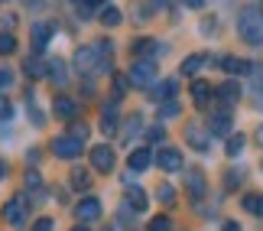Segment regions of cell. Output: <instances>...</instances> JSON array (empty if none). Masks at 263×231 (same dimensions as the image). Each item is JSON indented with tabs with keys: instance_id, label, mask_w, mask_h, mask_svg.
Here are the masks:
<instances>
[{
	"instance_id": "obj_23",
	"label": "cell",
	"mask_w": 263,
	"mask_h": 231,
	"mask_svg": "<svg viewBox=\"0 0 263 231\" xmlns=\"http://www.w3.org/2000/svg\"><path fill=\"white\" fill-rule=\"evenodd\" d=\"M153 98H156V101H173V98H176V78L159 82V85L153 88Z\"/></svg>"
},
{
	"instance_id": "obj_16",
	"label": "cell",
	"mask_w": 263,
	"mask_h": 231,
	"mask_svg": "<svg viewBox=\"0 0 263 231\" xmlns=\"http://www.w3.org/2000/svg\"><path fill=\"white\" fill-rule=\"evenodd\" d=\"M146 205H149V199H146V192L143 189H127V208L130 212H146Z\"/></svg>"
},
{
	"instance_id": "obj_31",
	"label": "cell",
	"mask_w": 263,
	"mask_h": 231,
	"mask_svg": "<svg viewBox=\"0 0 263 231\" xmlns=\"http://www.w3.org/2000/svg\"><path fill=\"white\" fill-rule=\"evenodd\" d=\"M16 49V39H13V33H0V56H10Z\"/></svg>"
},
{
	"instance_id": "obj_44",
	"label": "cell",
	"mask_w": 263,
	"mask_h": 231,
	"mask_svg": "<svg viewBox=\"0 0 263 231\" xmlns=\"http://www.w3.org/2000/svg\"><path fill=\"white\" fill-rule=\"evenodd\" d=\"M7 176V163H4V159H0V179H4Z\"/></svg>"
},
{
	"instance_id": "obj_15",
	"label": "cell",
	"mask_w": 263,
	"mask_h": 231,
	"mask_svg": "<svg viewBox=\"0 0 263 231\" xmlns=\"http://www.w3.org/2000/svg\"><path fill=\"white\" fill-rule=\"evenodd\" d=\"M185 189H189V196L195 199V202H198V199H205V176H201L198 169H192L189 179H185Z\"/></svg>"
},
{
	"instance_id": "obj_20",
	"label": "cell",
	"mask_w": 263,
	"mask_h": 231,
	"mask_svg": "<svg viewBox=\"0 0 263 231\" xmlns=\"http://www.w3.org/2000/svg\"><path fill=\"white\" fill-rule=\"evenodd\" d=\"M101 130H104V134H114L117 130V104L101 108Z\"/></svg>"
},
{
	"instance_id": "obj_4",
	"label": "cell",
	"mask_w": 263,
	"mask_h": 231,
	"mask_svg": "<svg viewBox=\"0 0 263 231\" xmlns=\"http://www.w3.org/2000/svg\"><path fill=\"white\" fill-rule=\"evenodd\" d=\"M153 75H156V65H153V59H137L127 78H130V85H140V88H143V85H149V82H153Z\"/></svg>"
},
{
	"instance_id": "obj_45",
	"label": "cell",
	"mask_w": 263,
	"mask_h": 231,
	"mask_svg": "<svg viewBox=\"0 0 263 231\" xmlns=\"http://www.w3.org/2000/svg\"><path fill=\"white\" fill-rule=\"evenodd\" d=\"M72 231H88V228H85V225H75V228H72Z\"/></svg>"
},
{
	"instance_id": "obj_8",
	"label": "cell",
	"mask_w": 263,
	"mask_h": 231,
	"mask_svg": "<svg viewBox=\"0 0 263 231\" xmlns=\"http://www.w3.org/2000/svg\"><path fill=\"white\" fill-rule=\"evenodd\" d=\"M75 68H78V72H88V68L98 72V49L95 46H82V49H78V52H75Z\"/></svg>"
},
{
	"instance_id": "obj_38",
	"label": "cell",
	"mask_w": 263,
	"mask_h": 231,
	"mask_svg": "<svg viewBox=\"0 0 263 231\" xmlns=\"http://www.w3.org/2000/svg\"><path fill=\"white\" fill-rule=\"evenodd\" d=\"M72 137H78V140L85 144V140H88V127H85V124H72Z\"/></svg>"
},
{
	"instance_id": "obj_28",
	"label": "cell",
	"mask_w": 263,
	"mask_h": 231,
	"mask_svg": "<svg viewBox=\"0 0 263 231\" xmlns=\"http://www.w3.org/2000/svg\"><path fill=\"white\" fill-rule=\"evenodd\" d=\"M72 186H75V189H82V192H88V186H91L88 169H72Z\"/></svg>"
},
{
	"instance_id": "obj_11",
	"label": "cell",
	"mask_w": 263,
	"mask_h": 231,
	"mask_svg": "<svg viewBox=\"0 0 263 231\" xmlns=\"http://www.w3.org/2000/svg\"><path fill=\"white\" fill-rule=\"evenodd\" d=\"M52 23H36L33 26V52H43V49L49 46V39H52Z\"/></svg>"
},
{
	"instance_id": "obj_10",
	"label": "cell",
	"mask_w": 263,
	"mask_h": 231,
	"mask_svg": "<svg viewBox=\"0 0 263 231\" xmlns=\"http://www.w3.org/2000/svg\"><path fill=\"white\" fill-rule=\"evenodd\" d=\"M52 111L62 117V120H75V117H78V104H75L68 95H59L55 101H52Z\"/></svg>"
},
{
	"instance_id": "obj_39",
	"label": "cell",
	"mask_w": 263,
	"mask_h": 231,
	"mask_svg": "<svg viewBox=\"0 0 263 231\" xmlns=\"http://www.w3.org/2000/svg\"><path fill=\"white\" fill-rule=\"evenodd\" d=\"M55 225H52V218H39L36 222V231H52Z\"/></svg>"
},
{
	"instance_id": "obj_40",
	"label": "cell",
	"mask_w": 263,
	"mask_h": 231,
	"mask_svg": "<svg viewBox=\"0 0 263 231\" xmlns=\"http://www.w3.org/2000/svg\"><path fill=\"white\" fill-rule=\"evenodd\" d=\"M237 183H240V173H231V176L224 179V186H228V189H234Z\"/></svg>"
},
{
	"instance_id": "obj_9",
	"label": "cell",
	"mask_w": 263,
	"mask_h": 231,
	"mask_svg": "<svg viewBox=\"0 0 263 231\" xmlns=\"http://www.w3.org/2000/svg\"><path fill=\"white\" fill-rule=\"evenodd\" d=\"M149 163H153V150H149V147H140V150H134V153L127 156V166L134 169V173H143V169H149Z\"/></svg>"
},
{
	"instance_id": "obj_21",
	"label": "cell",
	"mask_w": 263,
	"mask_h": 231,
	"mask_svg": "<svg viewBox=\"0 0 263 231\" xmlns=\"http://www.w3.org/2000/svg\"><path fill=\"white\" fill-rule=\"evenodd\" d=\"M185 140H189V144L195 147V150H201V153L208 150V134H205L201 127H195V124H192V127H185Z\"/></svg>"
},
{
	"instance_id": "obj_27",
	"label": "cell",
	"mask_w": 263,
	"mask_h": 231,
	"mask_svg": "<svg viewBox=\"0 0 263 231\" xmlns=\"http://www.w3.org/2000/svg\"><path fill=\"white\" fill-rule=\"evenodd\" d=\"M98 20H101V23H104V26H117L120 23V20H124V16H120V10L117 7H104V10H101V13H98Z\"/></svg>"
},
{
	"instance_id": "obj_26",
	"label": "cell",
	"mask_w": 263,
	"mask_h": 231,
	"mask_svg": "<svg viewBox=\"0 0 263 231\" xmlns=\"http://www.w3.org/2000/svg\"><path fill=\"white\" fill-rule=\"evenodd\" d=\"M244 144H247V137H244V134H231V140L224 144L228 156H240V153H244Z\"/></svg>"
},
{
	"instance_id": "obj_42",
	"label": "cell",
	"mask_w": 263,
	"mask_h": 231,
	"mask_svg": "<svg viewBox=\"0 0 263 231\" xmlns=\"http://www.w3.org/2000/svg\"><path fill=\"white\" fill-rule=\"evenodd\" d=\"M221 231H240V225L237 222H224V228H221Z\"/></svg>"
},
{
	"instance_id": "obj_41",
	"label": "cell",
	"mask_w": 263,
	"mask_h": 231,
	"mask_svg": "<svg viewBox=\"0 0 263 231\" xmlns=\"http://www.w3.org/2000/svg\"><path fill=\"white\" fill-rule=\"evenodd\" d=\"M185 7H192V10H198V7H205V0H182Z\"/></svg>"
},
{
	"instance_id": "obj_36",
	"label": "cell",
	"mask_w": 263,
	"mask_h": 231,
	"mask_svg": "<svg viewBox=\"0 0 263 231\" xmlns=\"http://www.w3.org/2000/svg\"><path fill=\"white\" fill-rule=\"evenodd\" d=\"M10 85H13V72H10V68H0V92H7Z\"/></svg>"
},
{
	"instance_id": "obj_3",
	"label": "cell",
	"mask_w": 263,
	"mask_h": 231,
	"mask_svg": "<svg viewBox=\"0 0 263 231\" xmlns=\"http://www.w3.org/2000/svg\"><path fill=\"white\" fill-rule=\"evenodd\" d=\"M4 218H7L10 225L23 228V225L29 222V199H26V196H13V199L4 205Z\"/></svg>"
},
{
	"instance_id": "obj_25",
	"label": "cell",
	"mask_w": 263,
	"mask_h": 231,
	"mask_svg": "<svg viewBox=\"0 0 263 231\" xmlns=\"http://www.w3.org/2000/svg\"><path fill=\"white\" fill-rule=\"evenodd\" d=\"M46 75L52 78L55 85H65V82H68V68H65V62H49V68H46Z\"/></svg>"
},
{
	"instance_id": "obj_5",
	"label": "cell",
	"mask_w": 263,
	"mask_h": 231,
	"mask_svg": "<svg viewBox=\"0 0 263 231\" xmlns=\"http://www.w3.org/2000/svg\"><path fill=\"white\" fill-rule=\"evenodd\" d=\"M91 166H95L98 173H114V150L107 144L91 147Z\"/></svg>"
},
{
	"instance_id": "obj_18",
	"label": "cell",
	"mask_w": 263,
	"mask_h": 231,
	"mask_svg": "<svg viewBox=\"0 0 263 231\" xmlns=\"http://www.w3.org/2000/svg\"><path fill=\"white\" fill-rule=\"evenodd\" d=\"M215 95H218V101H221V104H228V108L240 101V88H237L234 82H224V85H221Z\"/></svg>"
},
{
	"instance_id": "obj_1",
	"label": "cell",
	"mask_w": 263,
	"mask_h": 231,
	"mask_svg": "<svg viewBox=\"0 0 263 231\" xmlns=\"http://www.w3.org/2000/svg\"><path fill=\"white\" fill-rule=\"evenodd\" d=\"M237 33L247 46H263V10L260 7H244L237 16Z\"/></svg>"
},
{
	"instance_id": "obj_22",
	"label": "cell",
	"mask_w": 263,
	"mask_h": 231,
	"mask_svg": "<svg viewBox=\"0 0 263 231\" xmlns=\"http://www.w3.org/2000/svg\"><path fill=\"white\" fill-rule=\"evenodd\" d=\"M205 62H208V56H205V52H195V56H189L185 62H182V75H198L201 68H205Z\"/></svg>"
},
{
	"instance_id": "obj_33",
	"label": "cell",
	"mask_w": 263,
	"mask_h": 231,
	"mask_svg": "<svg viewBox=\"0 0 263 231\" xmlns=\"http://www.w3.org/2000/svg\"><path fill=\"white\" fill-rule=\"evenodd\" d=\"M13 117V104H10V98L0 92V120H10Z\"/></svg>"
},
{
	"instance_id": "obj_37",
	"label": "cell",
	"mask_w": 263,
	"mask_h": 231,
	"mask_svg": "<svg viewBox=\"0 0 263 231\" xmlns=\"http://www.w3.org/2000/svg\"><path fill=\"white\" fill-rule=\"evenodd\" d=\"M250 78H254V85L263 92V65H250Z\"/></svg>"
},
{
	"instance_id": "obj_6",
	"label": "cell",
	"mask_w": 263,
	"mask_h": 231,
	"mask_svg": "<svg viewBox=\"0 0 263 231\" xmlns=\"http://www.w3.org/2000/svg\"><path fill=\"white\" fill-rule=\"evenodd\" d=\"M75 218H78V222H98V218H101V202L95 196L82 199V202L75 205Z\"/></svg>"
},
{
	"instance_id": "obj_43",
	"label": "cell",
	"mask_w": 263,
	"mask_h": 231,
	"mask_svg": "<svg viewBox=\"0 0 263 231\" xmlns=\"http://www.w3.org/2000/svg\"><path fill=\"white\" fill-rule=\"evenodd\" d=\"M254 137H257V144H260V147H263V124H260V127H257V134H254Z\"/></svg>"
},
{
	"instance_id": "obj_19",
	"label": "cell",
	"mask_w": 263,
	"mask_h": 231,
	"mask_svg": "<svg viewBox=\"0 0 263 231\" xmlns=\"http://www.w3.org/2000/svg\"><path fill=\"white\" fill-rule=\"evenodd\" d=\"M208 127H211V134L224 137L228 130H231V111H218V114H211V120H208Z\"/></svg>"
},
{
	"instance_id": "obj_12",
	"label": "cell",
	"mask_w": 263,
	"mask_h": 231,
	"mask_svg": "<svg viewBox=\"0 0 263 231\" xmlns=\"http://www.w3.org/2000/svg\"><path fill=\"white\" fill-rule=\"evenodd\" d=\"M98 72H110V56H114V43L110 39H98Z\"/></svg>"
},
{
	"instance_id": "obj_2",
	"label": "cell",
	"mask_w": 263,
	"mask_h": 231,
	"mask_svg": "<svg viewBox=\"0 0 263 231\" xmlns=\"http://www.w3.org/2000/svg\"><path fill=\"white\" fill-rule=\"evenodd\" d=\"M52 153L59 159H78V156L85 153V144L78 137H72V134H62V137L52 140Z\"/></svg>"
},
{
	"instance_id": "obj_14",
	"label": "cell",
	"mask_w": 263,
	"mask_h": 231,
	"mask_svg": "<svg viewBox=\"0 0 263 231\" xmlns=\"http://www.w3.org/2000/svg\"><path fill=\"white\" fill-rule=\"evenodd\" d=\"M211 95H215V88H211L208 82H201V78H198V82H192V101H195L198 108H205L211 101Z\"/></svg>"
},
{
	"instance_id": "obj_24",
	"label": "cell",
	"mask_w": 263,
	"mask_h": 231,
	"mask_svg": "<svg viewBox=\"0 0 263 231\" xmlns=\"http://www.w3.org/2000/svg\"><path fill=\"white\" fill-rule=\"evenodd\" d=\"M240 202H244V208H247L250 215H260L263 218V192H250V196L240 199Z\"/></svg>"
},
{
	"instance_id": "obj_17",
	"label": "cell",
	"mask_w": 263,
	"mask_h": 231,
	"mask_svg": "<svg viewBox=\"0 0 263 231\" xmlns=\"http://www.w3.org/2000/svg\"><path fill=\"white\" fill-rule=\"evenodd\" d=\"M221 68L231 75H250V62H244V59H237V56H224L221 59Z\"/></svg>"
},
{
	"instance_id": "obj_34",
	"label": "cell",
	"mask_w": 263,
	"mask_h": 231,
	"mask_svg": "<svg viewBox=\"0 0 263 231\" xmlns=\"http://www.w3.org/2000/svg\"><path fill=\"white\" fill-rule=\"evenodd\" d=\"M159 114H163V117H176V114H179V101H176V98H173V101H163Z\"/></svg>"
},
{
	"instance_id": "obj_32",
	"label": "cell",
	"mask_w": 263,
	"mask_h": 231,
	"mask_svg": "<svg viewBox=\"0 0 263 231\" xmlns=\"http://www.w3.org/2000/svg\"><path fill=\"white\" fill-rule=\"evenodd\" d=\"M130 88V78L127 75H114V98H124Z\"/></svg>"
},
{
	"instance_id": "obj_30",
	"label": "cell",
	"mask_w": 263,
	"mask_h": 231,
	"mask_svg": "<svg viewBox=\"0 0 263 231\" xmlns=\"http://www.w3.org/2000/svg\"><path fill=\"white\" fill-rule=\"evenodd\" d=\"M46 68H49V65H43L39 59H29V62H26V75H29V78H43Z\"/></svg>"
},
{
	"instance_id": "obj_13",
	"label": "cell",
	"mask_w": 263,
	"mask_h": 231,
	"mask_svg": "<svg viewBox=\"0 0 263 231\" xmlns=\"http://www.w3.org/2000/svg\"><path fill=\"white\" fill-rule=\"evenodd\" d=\"M159 52V43L156 39H149V36H140L137 43H134V56L137 59H153Z\"/></svg>"
},
{
	"instance_id": "obj_29",
	"label": "cell",
	"mask_w": 263,
	"mask_h": 231,
	"mask_svg": "<svg viewBox=\"0 0 263 231\" xmlns=\"http://www.w3.org/2000/svg\"><path fill=\"white\" fill-rule=\"evenodd\" d=\"M149 231H173V218H169V215L149 218Z\"/></svg>"
},
{
	"instance_id": "obj_7",
	"label": "cell",
	"mask_w": 263,
	"mask_h": 231,
	"mask_svg": "<svg viewBox=\"0 0 263 231\" xmlns=\"http://www.w3.org/2000/svg\"><path fill=\"white\" fill-rule=\"evenodd\" d=\"M156 163H159V169H166V173H179L182 169V153L176 147H163L156 153Z\"/></svg>"
},
{
	"instance_id": "obj_35",
	"label": "cell",
	"mask_w": 263,
	"mask_h": 231,
	"mask_svg": "<svg viewBox=\"0 0 263 231\" xmlns=\"http://www.w3.org/2000/svg\"><path fill=\"white\" fill-rule=\"evenodd\" d=\"M159 202H163V205H173L176 202V192L169 186H159Z\"/></svg>"
}]
</instances>
